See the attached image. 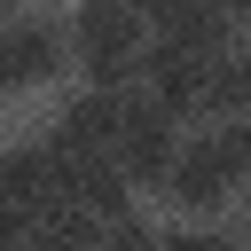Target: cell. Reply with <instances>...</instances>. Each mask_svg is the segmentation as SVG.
Instances as JSON below:
<instances>
[{"label":"cell","instance_id":"7c38bea8","mask_svg":"<svg viewBox=\"0 0 251 251\" xmlns=\"http://www.w3.org/2000/svg\"><path fill=\"white\" fill-rule=\"evenodd\" d=\"M220 8H227V16H235V24H251V0H220Z\"/></svg>","mask_w":251,"mask_h":251},{"label":"cell","instance_id":"3957f363","mask_svg":"<svg viewBox=\"0 0 251 251\" xmlns=\"http://www.w3.org/2000/svg\"><path fill=\"white\" fill-rule=\"evenodd\" d=\"M212 71H220V55L180 47V39H157L149 63H141V94L165 118H212Z\"/></svg>","mask_w":251,"mask_h":251},{"label":"cell","instance_id":"8992f818","mask_svg":"<svg viewBox=\"0 0 251 251\" xmlns=\"http://www.w3.org/2000/svg\"><path fill=\"white\" fill-rule=\"evenodd\" d=\"M173 157H180V118H165L149 94L126 102V126H118V157H110V165H126L133 188H165Z\"/></svg>","mask_w":251,"mask_h":251},{"label":"cell","instance_id":"277c9868","mask_svg":"<svg viewBox=\"0 0 251 251\" xmlns=\"http://www.w3.org/2000/svg\"><path fill=\"white\" fill-rule=\"evenodd\" d=\"M63 55H71V24L39 16V8H16V16H8V31H0V78H8L16 94L39 86V78H55Z\"/></svg>","mask_w":251,"mask_h":251},{"label":"cell","instance_id":"7a4b0ae2","mask_svg":"<svg viewBox=\"0 0 251 251\" xmlns=\"http://www.w3.org/2000/svg\"><path fill=\"white\" fill-rule=\"evenodd\" d=\"M243 180H251V141H243V126H212V133H188V141H180V157H173V173H165V196H173L180 212H220Z\"/></svg>","mask_w":251,"mask_h":251},{"label":"cell","instance_id":"30bf717a","mask_svg":"<svg viewBox=\"0 0 251 251\" xmlns=\"http://www.w3.org/2000/svg\"><path fill=\"white\" fill-rule=\"evenodd\" d=\"M102 251H165V235H149V227H141V212H133V220H118V227H110V243H102Z\"/></svg>","mask_w":251,"mask_h":251},{"label":"cell","instance_id":"ba28073f","mask_svg":"<svg viewBox=\"0 0 251 251\" xmlns=\"http://www.w3.org/2000/svg\"><path fill=\"white\" fill-rule=\"evenodd\" d=\"M212 118L220 126L251 118V47H227L220 55V71H212Z\"/></svg>","mask_w":251,"mask_h":251},{"label":"cell","instance_id":"6da1fadb","mask_svg":"<svg viewBox=\"0 0 251 251\" xmlns=\"http://www.w3.org/2000/svg\"><path fill=\"white\" fill-rule=\"evenodd\" d=\"M149 24L133 16V0H78L71 8V63L94 78V86H110V94H126V78H141V63H149Z\"/></svg>","mask_w":251,"mask_h":251},{"label":"cell","instance_id":"9c48e42d","mask_svg":"<svg viewBox=\"0 0 251 251\" xmlns=\"http://www.w3.org/2000/svg\"><path fill=\"white\" fill-rule=\"evenodd\" d=\"M165 251H243V243H235L227 227H173Z\"/></svg>","mask_w":251,"mask_h":251},{"label":"cell","instance_id":"8fae6325","mask_svg":"<svg viewBox=\"0 0 251 251\" xmlns=\"http://www.w3.org/2000/svg\"><path fill=\"white\" fill-rule=\"evenodd\" d=\"M180 8H188V0H133V16H141V24H149V31H165V24H173V16H180Z\"/></svg>","mask_w":251,"mask_h":251},{"label":"cell","instance_id":"52a82bcc","mask_svg":"<svg viewBox=\"0 0 251 251\" xmlns=\"http://www.w3.org/2000/svg\"><path fill=\"white\" fill-rule=\"evenodd\" d=\"M102 243H110V227L71 196H55L39 212H8V251H102Z\"/></svg>","mask_w":251,"mask_h":251},{"label":"cell","instance_id":"5b68a950","mask_svg":"<svg viewBox=\"0 0 251 251\" xmlns=\"http://www.w3.org/2000/svg\"><path fill=\"white\" fill-rule=\"evenodd\" d=\"M118 126H126V94L86 86V94H71V102L55 110L47 141H55L71 165H94V157H118Z\"/></svg>","mask_w":251,"mask_h":251}]
</instances>
